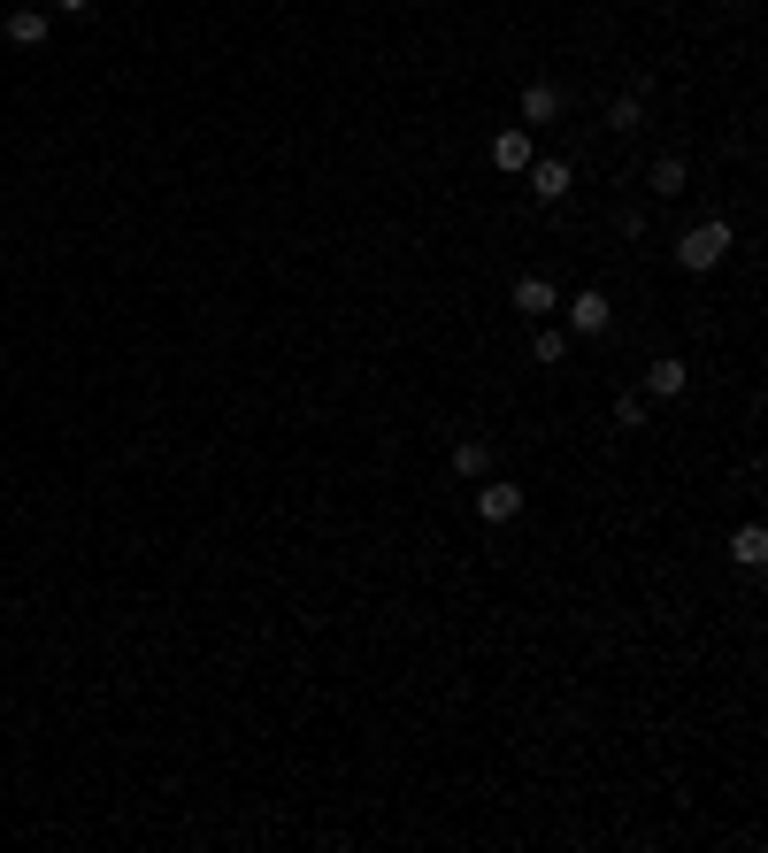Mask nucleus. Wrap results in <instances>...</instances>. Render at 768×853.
<instances>
[{"instance_id":"nucleus-12","label":"nucleus","mask_w":768,"mask_h":853,"mask_svg":"<svg viewBox=\"0 0 768 853\" xmlns=\"http://www.w3.org/2000/svg\"><path fill=\"white\" fill-rule=\"evenodd\" d=\"M530 354H538V361H561V354H569V331H554V324H538V339H530Z\"/></svg>"},{"instance_id":"nucleus-10","label":"nucleus","mask_w":768,"mask_h":853,"mask_svg":"<svg viewBox=\"0 0 768 853\" xmlns=\"http://www.w3.org/2000/svg\"><path fill=\"white\" fill-rule=\"evenodd\" d=\"M8 39H15V46H39V39H46V15H39V8H15V15H8Z\"/></svg>"},{"instance_id":"nucleus-7","label":"nucleus","mask_w":768,"mask_h":853,"mask_svg":"<svg viewBox=\"0 0 768 853\" xmlns=\"http://www.w3.org/2000/svg\"><path fill=\"white\" fill-rule=\"evenodd\" d=\"M530 192H538V200H561V192H569V162H554V155L530 162Z\"/></svg>"},{"instance_id":"nucleus-15","label":"nucleus","mask_w":768,"mask_h":853,"mask_svg":"<svg viewBox=\"0 0 768 853\" xmlns=\"http://www.w3.org/2000/svg\"><path fill=\"white\" fill-rule=\"evenodd\" d=\"M54 8H62V15H85V8H93V0H54Z\"/></svg>"},{"instance_id":"nucleus-4","label":"nucleus","mask_w":768,"mask_h":853,"mask_svg":"<svg viewBox=\"0 0 768 853\" xmlns=\"http://www.w3.org/2000/svg\"><path fill=\"white\" fill-rule=\"evenodd\" d=\"M561 308H569V331H585V339L608 331V293H577V301H561Z\"/></svg>"},{"instance_id":"nucleus-6","label":"nucleus","mask_w":768,"mask_h":853,"mask_svg":"<svg viewBox=\"0 0 768 853\" xmlns=\"http://www.w3.org/2000/svg\"><path fill=\"white\" fill-rule=\"evenodd\" d=\"M730 561H738V569H761V561H768V530H761V523H746V530L730 538Z\"/></svg>"},{"instance_id":"nucleus-14","label":"nucleus","mask_w":768,"mask_h":853,"mask_svg":"<svg viewBox=\"0 0 768 853\" xmlns=\"http://www.w3.org/2000/svg\"><path fill=\"white\" fill-rule=\"evenodd\" d=\"M653 192H661V200L684 192V162H653Z\"/></svg>"},{"instance_id":"nucleus-5","label":"nucleus","mask_w":768,"mask_h":853,"mask_svg":"<svg viewBox=\"0 0 768 853\" xmlns=\"http://www.w3.org/2000/svg\"><path fill=\"white\" fill-rule=\"evenodd\" d=\"M515 108H523V124H554V116H561V93H554V85H523Z\"/></svg>"},{"instance_id":"nucleus-8","label":"nucleus","mask_w":768,"mask_h":853,"mask_svg":"<svg viewBox=\"0 0 768 853\" xmlns=\"http://www.w3.org/2000/svg\"><path fill=\"white\" fill-rule=\"evenodd\" d=\"M492 162L499 170H530V131H499L492 139Z\"/></svg>"},{"instance_id":"nucleus-3","label":"nucleus","mask_w":768,"mask_h":853,"mask_svg":"<svg viewBox=\"0 0 768 853\" xmlns=\"http://www.w3.org/2000/svg\"><path fill=\"white\" fill-rule=\"evenodd\" d=\"M515 308H523V316H530V324H546V316H554V308H561V293H554V285H546V277H515Z\"/></svg>"},{"instance_id":"nucleus-1","label":"nucleus","mask_w":768,"mask_h":853,"mask_svg":"<svg viewBox=\"0 0 768 853\" xmlns=\"http://www.w3.org/2000/svg\"><path fill=\"white\" fill-rule=\"evenodd\" d=\"M723 254H730V223H699V231H684V246H676L684 270H715Z\"/></svg>"},{"instance_id":"nucleus-9","label":"nucleus","mask_w":768,"mask_h":853,"mask_svg":"<svg viewBox=\"0 0 768 853\" xmlns=\"http://www.w3.org/2000/svg\"><path fill=\"white\" fill-rule=\"evenodd\" d=\"M645 392H653V400H676V392H684V361H653V369H645Z\"/></svg>"},{"instance_id":"nucleus-2","label":"nucleus","mask_w":768,"mask_h":853,"mask_svg":"<svg viewBox=\"0 0 768 853\" xmlns=\"http://www.w3.org/2000/svg\"><path fill=\"white\" fill-rule=\"evenodd\" d=\"M476 515H484V523H515V515H523V485H507V477L476 485Z\"/></svg>"},{"instance_id":"nucleus-11","label":"nucleus","mask_w":768,"mask_h":853,"mask_svg":"<svg viewBox=\"0 0 768 853\" xmlns=\"http://www.w3.org/2000/svg\"><path fill=\"white\" fill-rule=\"evenodd\" d=\"M454 470H461V477H484V470H492V446H484V439H461V446H454Z\"/></svg>"},{"instance_id":"nucleus-13","label":"nucleus","mask_w":768,"mask_h":853,"mask_svg":"<svg viewBox=\"0 0 768 853\" xmlns=\"http://www.w3.org/2000/svg\"><path fill=\"white\" fill-rule=\"evenodd\" d=\"M614 423L638 431V423H645V392H622V400H614Z\"/></svg>"}]
</instances>
